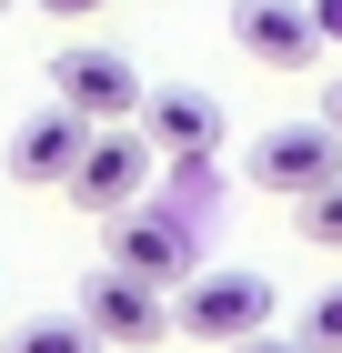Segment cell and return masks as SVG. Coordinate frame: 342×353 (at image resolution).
Listing matches in <instances>:
<instances>
[{
  "instance_id": "obj_8",
  "label": "cell",
  "mask_w": 342,
  "mask_h": 353,
  "mask_svg": "<svg viewBox=\"0 0 342 353\" xmlns=\"http://www.w3.org/2000/svg\"><path fill=\"white\" fill-rule=\"evenodd\" d=\"M111 263L141 272V283H161V293H182L191 272H202V263H191V232L171 212H121V222H111Z\"/></svg>"
},
{
  "instance_id": "obj_6",
  "label": "cell",
  "mask_w": 342,
  "mask_h": 353,
  "mask_svg": "<svg viewBox=\"0 0 342 353\" xmlns=\"http://www.w3.org/2000/svg\"><path fill=\"white\" fill-rule=\"evenodd\" d=\"M232 41L262 71H312L322 21H312V0H232Z\"/></svg>"
},
{
  "instance_id": "obj_1",
  "label": "cell",
  "mask_w": 342,
  "mask_h": 353,
  "mask_svg": "<svg viewBox=\"0 0 342 353\" xmlns=\"http://www.w3.org/2000/svg\"><path fill=\"white\" fill-rule=\"evenodd\" d=\"M171 323L191 333V343H252V333H272V283L262 272H242V263H202L182 283V293H171Z\"/></svg>"
},
{
  "instance_id": "obj_7",
  "label": "cell",
  "mask_w": 342,
  "mask_h": 353,
  "mask_svg": "<svg viewBox=\"0 0 342 353\" xmlns=\"http://www.w3.org/2000/svg\"><path fill=\"white\" fill-rule=\"evenodd\" d=\"M91 132H101V121H81L71 101L30 111L21 132H10V182H71V172H81V152H91Z\"/></svg>"
},
{
  "instance_id": "obj_3",
  "label": "cell",
  "mask_w": 342,
  "mask_h": 353,
  "mask_svg": "<svg viewBox=\"0 0 342 353\" xmlns=\"http://www.w3.org/2000/svg\"><path fill=\"white\" fill-rule=\"evenodd\" d=\"M81 323L101 333L111 353H151L161 333H171V303H161V283H141V272L91 263V283H81Z\"/></svg>"
},
{
  "instance_id": "obj_11",
  "label": "cell",
  "mask_w": 342,
  "mask_h": 353,
  "mask_svg": "<svg viewBox=\"0 0 342 353\" xmlns=\"http://www.w3.org/2000/svg\"><path fill=\"white\" fill-rule=\"evenodd\" d=\"M292 222H302V243H322V252H342V182H322V192H302V202H292Z\"/></svg>"
},
{
  "instance_id": "obj_15",
  "label": "cell",
  "mask_w": 342,
  "mask_h": 353,
  "mask_svg": "<svg viewBox=\"0 0 342 353\" xmlns=\"http://www.w3.org/2000/svg\"><path fill=\"white\" fill-rule=\"evenodd\" d=\"M312 21H322V41H342V0H312Z\"/></svg>"
},
{
  "instance_id": "obj_9",
  "label": "cell",
  "mask_w": 342,
  "mask_h": 353,
  "mask_svg": "<svg viewBox=\"0 0 342 353\" xmlns=\"http://www.w3.org/2000/svg\"><path fill=\"white\" fill-rule=\"evenodd\" d=\"M141 132H151L161 162H211L222 152V101L211 91H151L141 101Z\"/></svg>"
},
{
  "instance_id": "obj_16",
  "label": "cell",
  "mask_w": 342,
  "mask_h": 353,
  "mask_svg": "<svg viewBox=\"0 0 342 353\" xmlns=\"http://www.w3.org/2000/svg\"><path fill=\"white\" fill-rule=\"evenodd\" d=\"M322 121H332V132H342V81H332V91H322Z\"/></svg>"
},
{
  "instance_id": "obj_5",
  "label": "cell",
  "mask_w": 342,
  "mask_h": 353,
  "mask_svg": "<svg viewBox=\"0 0 342 353\" xmlns=\"http://www.w3.org/2000/svg\"><path fill=\"white\" fill-rule=\"evenodd\" d=\"M252 182L262 192H282V202H302V192H322V182H342V132L332 121H272L262 141H252Z\"/></svg>"
},
{
  "instance_id": "obj_2",
  "label": "cell",
  "mask_w": 342,
  "mask_h": 353,
  "mask_svg": "<svg viewBox=\"0 0 342 353\" xmlns=\"http://www.w3.org/2000/svg\"><path fill=\"white\" fill-rule=\"evenodd\" d=\"M151 132H131V121H101L91 132V152H81V172L61 192H71L81 212H101V222H121V212H141V192H151Z\"/></svg>"
},
{
  "instance_id": "obj_4",
  "label": "cell",
  "mask_w": 342,
  "mask_h": 353,
  "mask_svg": "<svg viewBox=\"0 0 342 353\" xmlns=\"http://www.w3.org/2000/svg\"><path fill=\"white\" fill-rule=\"evenodd\" d=\"M51 101H71L81 121H141V71L131 51H111V41H71V51L51 61Z\"/></svg>"
},
{
  "instance_id": "obj_14",
  "label": "cell",
  "mask_w": 342,
  "mask_h": 353,
  "mask_svg": "<svg viewBox=\"0 0 342 353\" xmlns=\"http://www.w3.org/2000/svg\"><path fill=\"white\" fill-rule=\"evenodd\" d=\"M41 10H51V21H101L111 0H41Z\"/></svg>"
},
{
  "instance_id": "obj_13",
  "label": "cell",
  "mask_w": 342,
  "mask_h": 353,
  "mask_svg": "<svg viewBox=\"0 0 342 353\" xmlns=\"http://www.w3.org/2000/svg\"><path fill=\"white\" fill-rule=\"evenodd\" d=\"M232 353H312L302 333H252V343H232Z\"/></svg>"
},
{
  "instance_id": "obj_12",
  "label": "cell",
  "mask_w": 342,
  "mask_h": 353,
  "mask_svg": "<svg viewBox=\"0 0 342 353\" xmlns=\"http://www.w3.org/2000/svg\"><path fill=\"white\" fill-rule=\"evenodd\" d=\"M302 343H312V353H342V283H322V293L302 303Z\"/></svg>"
},
{
  "instance_id": "obj_10",
  "label": "cell",
  "mask_w": 342,
  "mask_h": 353,
  "mask_svg": "<svg viewBox=\"0 0 342 353\" xmlns=\"http://www.w3.org/2000/svg\"><path fill=\"white\" fill-rule=\"evenodd\" d=\"M0 353H111V343L81 323V313H30V323H10Z\"/></svg>"
}]
</instances>
